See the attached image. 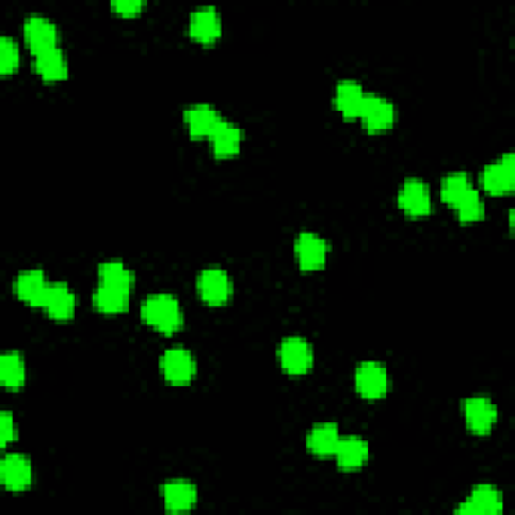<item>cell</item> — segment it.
Listing matches in <instances>:
<instances>
[{
	"mask_svg": "<svg viewBox=\"0 0 515 515\" xmlns=\"http://www.w3.org/2000/svg\"><path fill=\"white\" fill-rule=\"evenodd\" d=\"M143 323L159 333H175L183 326V308L172 292H154L141 304Z\"/></svg>",
	"mask_w": 515,
	"mask_h": 515,
	"instance_id": "obj_1",
	"label": "cell"
},
{
	"mask_svg": "<svg viewBox=\"0 0 515 515\" xmlns=\"http://www.w3.org/2000/svg\"><path fill=\"white\" fill-rule=\"evenodd\" d=\"M196 289H198L200 298L206 304L219 306V304L230 302L232 294H234V282L227 270L219 268V266H209V268L201 270V272L198 274Z\"/></svg>",
	"mask_w": 515,
	"mask_h": 515,
	"instance_id": "obj_2",
	"label": "cell"
},
{
	"mask_svg": "<svg viewBox=\"0 0 515 515\" xmlns=\"http://www.w3.org/2000/svg\"><path fill=\"white\" fill-rule=\"evenodd\" d=\"M278 360L286 373L304 375L315 365V349L302 336H286L278 344Z\"/></svg>",
	"mask_w": 515,
	"mask_h": 515,
	"instance_id": "obj_3",
	"label": "cell"
},
{
	"mask_svg": "<svg viewBox=\"0 0 515 515\" xmlns=\"http://www.w3.org/2000/svg\"><path fill=\"white\" fill-rule=\"evenodd\" d=\"M354 386H357L360 396L375 401L388 393V388H391V377H388V370L383 362L365 360L354 370Z\"/></svg>",
	"mask_w": 515,
	"mask_h": 515,
	"instance_id": "obj_4",
	"label": "cell"
},
{
	"mask_svg": "<svg viewBox=\"0 0 515 515\" xmlns=\"http://www.w3.org/2000/svg\"><path fill=\"white\" fill-rule=\"evenodd\" d=\"M162 373L165 377V381H170L172 385H185L190 383L193 377H196L198 362L193 352L185 346H172L162 354Z\"/></svg>",
	"mask_w": 515,
	"mask_h": 515,
	"instance_id": "obj_5",
	"label": "cell"
},
{
	"mask_svg": "<svg viewBox=\"0 0 515 515\" xmlns=\"http://www.w3.org/2000/svg\"><path fill=\"white\" fill-rule=\"evenodd\" d=\"M359 117L368 131L381 133L393 128V123L396 120V109L391 99L377 95V93H367Z\"/></svg>",
	"mask_w": 515,
	"mask_h": 515,
	"instance_id": "obj_6",
	"label": "cell"
},
{
	"mask_svg": "<svg viewBox=\"0 0 515 515\" xmlns=\"http://www.w3.org/2000/svg\"><path fill=\"white\" fill-rule=\"evenodd\" d=\"M463 417H466V423L473 433L477 435H487L497 421V407L495 403L484 395L469 396L461 403Z\"/></svg>",
	"mask_w": 515,
	"mask_h": 515,
	"instance_id": "obj_7",
	"label": "cell"
},
{
	"mask_svg": "<svg viewBox=\"0 0 515 515\" xmlns=\"http://www.w3.org/2000/svg\"><path fill=\"white\" fill-rule=\"evenodd\" d=\"M331 246L316 232H300L294 242V254L302 270H318L326 264Z\"/></svg>",
	"mask_w": 515,
	"mask_h": 515,
	"instance_id": "obj_8",
	"label": "cell"
},
{
	"mask_svg": "<svg viewBox=\"0 0 515 515\" xmlns=\"http://www.w3.org/2000/svg\"><path fill=\"white\" fill-rule=\"evenodd\" d=\"M481 185L489 193H505L515 185V155L503 154L497 162L489 164L481 172Z\"/></svg>",
	"mask_w": 515,
	"mask_h": 515,
	"instance_id": "obj_9",
	"label": "cell"
},
{
	"mask_svg": "<svg viewBox=\"0 0 515 515\" xmlns=\"http://www.w3.org/2000/svg\"><path fill=\"white\" fill-rule=\"evenodd\" d=\"M22 31L32 53L58 47L57 24L45 14H29L27 19H24Z\"/></svg>",
	"mask_w": 515,
	"mask_h": 515,
	"instance_id": "obj_10",
	"label": "cell"
},
{
	"mask_svg": "<svg viewBox=\"0 0 515 515\" xmlns=\"http://www.w3.org/2000/svg\"><path fill=\"white\" fill-rule=\"evenodd\" d=\"M50 318L55 320H69L75 316V308H77V300L65 282H49L45 297L40 300V306Z\"/></svg>",
	"mask_w": 515,
	"mask_h": 515,
	"instance_id": "obj_11",
	"label": "cell"
},
{
	"mask_svg": "<svg viewBox=\"0 0 515 515\" xmlns=\"http://www.w3.org/2000/svg\"><path fill=\"white\" fill-rule=\"evenodd\" d=\"M0 479L11 492H24L32 484V463L21 453H8L0 461Z\"/></svg>",
	"mask_w": 515,
	"mask_h": 515,
	"instance_id": "obj_12",
	"label": "cell"
},
{
	"mask_svg": "<svg viewBox=\"0 0 515 515\" xmlns=\"http://www.w3.org/2000/svg\"><path fill=\"white\" fill-rule=\"evenodd\" d=\"M399 206L409 216H427L431 212V190L419 177L404 180L399 190Z\"/></svg>",
	"mask_w": 515,
	"mask_h": 515,
	"instance_id": "obj_13",
	"label": "cell"
},
{
	"mask_svg": "<svg viewBox=\"0 0 515 515\" xmlns=\"http://www.w3.org/2000/svg\"><path fill=\"white\" fill-rule=\"evenodd\" d=\"M503 510V495L500 489L489 484H479L455 513H500Z\"/></svg>",
	"mask_w": 515,
	"mask_h": 515,
	"instance_id": "obj_14",
	"label": "cell"
},
{
	"mask_svg": "<svg viewBox=\"0 0 515 515\" xmlns=\"http://www.w3.org/2000/svg\"><path fill=\"white\" fill-rule=\"evenodd\" d=\"M162 497L167 511L183 513L198 503V487L188 479H170L162 487Z\"/></svg>",
	"mask_w": 515,
	"mask_h": 515,
	"instance_id": "obj_15",
	"label": "cell"
},
{
	"mask_svg": "<svg viewBox=\"0 0 515 515\" xmlns=\"http://www.w3.org/2000/svg\"><path fill=\"white\" fill-rule=\"evenodd\" d=\"M190 35L200 43H214L222 35V14L216 6H198L190 14Z\"/></svg>",
	"mask_w": 515,
	"mask_h": 515,
	"instance_id": "obj_16",
	"label": "cell"
},
{
	"mask_svg": "<svg viewBox=\"0 0 515 515\" xmlns=\"http://www.w3.org/2000/svg\"><path fill=\"white\" fill-rule=\"evenodd\" d=\"M183 121L188 125L193 138H212V133L218 129V125L224 121L216 107L208 103L190 105L183 111Z\"/></svg>",
	"mask_w": 515,
	"mask_h": 515,
	"instance_id": "obj_17",
	"label": "cell"
},
{
	"mask_svg": "<svg viewBox=\"0 0 515 515\" xmlns=\"http://www.w3.org/2000/svg\"><path fill=\"white\" fill-rule=\"evenodd\" d=\"M47 286L49 282L43 268L22 270V272H19L14 278V294L22 302L31 304V306H40Z\"/></svg>",
	"mask_w": 515,
	"mask_h": 515,
	"instance_id": "obj_18",
	"label": "cell"
},
{
	"mask_svg": "<svg viewBox=\"0 0 515 515\" xmlns=\"http://www.w3.org/2000/svg\"><path fill=\"white\" fill-rule=\"evenodd\" d=\"M370 457V447L362 437L349 435L341 437L339 445L334 449V459L339 463V467L344 471L360 469Z\"/></svg>",
	"mask_w": 515,
	"mask_h": 515,
	"instance_id": "obj_19",
	"label": "cell"
},
{
	"mask_svg": "<svg viewBox=\"0 0 515 515\" xmlns=\"http://www.w3.org/2000/svg\"><path fill=\"white\" fill-rule=\"evenodd\" d=\"M365 97H367V91L359 81L344 79L334 89L333 103L344 117H349L351 120V117H359L362 103H365Z\"/></svg>",
	"mask_w": 515,
	"mask_h": 515,
	"instance_id": "obj_20",
	"label": "cell"
},
{
	"mask_svg": "<svg viewBox=\"0 0 515 515\" xmlns=\"http://www.w3.org/2000/svg\"><path fill=\"white\" fill-rule=\"evenodd\" d=\"M35 69L45 81H61L69 75V58L61 47L35 53Z\"/></svg>",
	"mask_w": 515,
	"mask_h": 515,
	"instance_id": "obj_21",
	"label": "cell"
},
{
	"mask_svg": "<svg viewBox=\"0 0 515 515\" xmlns=\"http://www.w3.org/2000/svg\"><path fill=\"white\" fill-rule=\"evenodd\" d=\"M212 151L218 157H230L235 155L242 147L244 141V129L238 123L224 120L218 125V129L212 133Z\"/></svg>",
	"mask_w": 515,
	"mask_h": 515,
	"instance_id": "obj_22",
	"label": "cell"
},
{
	"mask_svg": "<svg viewBox=\"0 0 515 515\" xmlns=\"http://www.w3.org/2000/svg\"><path fill=\"white\" fill-rule=\"evenodd\" d=\"M341 441V431L336 423H316L308 433V449L318 455V457H328L334 455L336 445Z\"/></svg>",
	"mask_w": 515,
	"mask_h": 515,
	"instance_id": "obj_23",
	"label": "cell"
},
{
	"mask_svg": "<svg viewBox=\"0 0 515 515\" xmlns=\"http://www.w3.org/2000/svg\"><path fill=\"white\" fill-rule=\"evenodd\" d=\"M0 381L11 391H19L27 381V365L19 351H8L0 357Z\"/></svg>",
	"mask_w": 515,
	"mask_h": 515,
	"instance_id": "obj_24",
	"label": "cell"
},
{
	"mask_svg": "<svg viewBox=\"0 0 515 515\" xmlns=\"http://www.w3.org/2000/svg\"><path fill=\"white\" fill-rule=\"evenodd\" d=\"M129 294L123 289H115L109 284H99L95 292H93V306L105 315H117L129 306Z\"/></svg>",
	"mask_w": 515,
	"mask_h": 515,
	"instance_id": "obj_25",
	"label": "cell"
},
{
	"mask_svg": "<svg viewBox=\"0 0 515 515\" xmlns=\"http://www.w3.org/2000/svg\"><path fill=\"white\" fill-rule=\"evenodd\" d=\"M97 274H99L101 284L115 286V289H123V290L131 292L135 286V272L131 268L125 266L123 262H117V260L103 262V264L99 266Z\"/></svg>",
	"mask_w": 515,
	"mask_h": 515,
	"instance_id": "obj_26",
	"label": "cell"
},
{
	"mask_svg": "<svg viewBox=\"0 0 515 515\" xmlns=\"http://www.w3.org/2000/svg\"><path fill=\"white\" fill-rule=\"evenodd\" d=\"M473 188L467 172H451L441 180V198L449 206H455Z\"/></svg>",
	"mask_w": 515,
	"mask_h": 515,
	"instance_id": "obj_27",
	"label": "cell"
},
{
	"mask_svg": "<svg viewBox=\"0 0 515 515\" xmlns=\"http://www.w3.org/2000/svg\"><path fill=\"white\" fill-rule=\"evenodd\" d=\"M453 208H455V212H457L461 222H466V224L477 222V219L485 216V201L484 198H481L479 190L475 188H471Z\"/></svg>",
	"mask_w": 515,
	"mask_h": 515,
	"instance_id": "obj_28",
	"label": "cell"
},
{
	"mask_svg": "<svg viewBox=\"0 0 515 515\" xmlns=\"http://www.w3.org/2000/svg\"><path fill=\"white\" fill-rule=\"evenodd\" d=\"M21 61L19 43L11 35L0 37V73H13Z\"/></svg>",
	"mask_w": 515,
	"mask_h": 515,
	"instance_id": "obj_29",
	"label": "cell"
},
{
	"mask_svg": "<svg viewBox=\"0 0 515 515\" xmlns=\"http://www.w3.org/2000/svg\"><path fill=\"white\" fill-rule=\"evenodd\" d=\"M0 423H3V435H0V443L6 447L11 441L16 439V425H14V417L11 411H3L0 413Z\"/></svg>",
	"mask_w": 515,
	"mask_h": 515,
	"instance_id": "obj_30",
	"label": "cell"
},
{
	"mask_svg": "<svg viewBox=\"0 0 515 515\" xmlns=\"http://www.w3.org/2000/svg\"><path fill=\"white\" fill-rule=\"evenodd\" d=\"M111 6L121 14H135L146 6V3H143V0H115V3H111Z\"/></svg>",
	"mask_w": 515,
	"mask_h": 515,
	"instance_id": "obj_31",
	"label": "cell"
}]
</instances>
